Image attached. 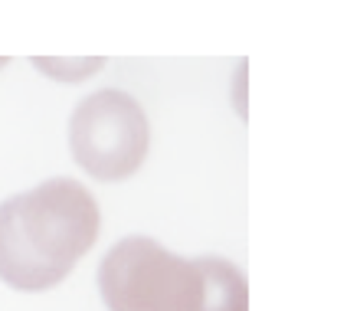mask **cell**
Masks as SVG:
<instances>
[{
	"mask_svg": "<svg viewBox=\"0 0 360 311\" xmlns=\"http://www.w3.org/2000/svg\"><path fill=\"white\" fill-rule=\"evenodd\" d=\"M108 311H249L246 275L229 259H184L148 236H124L98 265Z\"/></svg>",
	"mask_w": 360,
	"mask_h": 311,
	"instance_id": "7a4b0ae2",
	"label": "cell"
},
{
	"mask_svg": "<svg viewBox=\"0 0 360 311\" xmlns=\"http://www.w3.org/2000/svg\"><path fill=\"white\" fill-rule=\"evenodd\" d=\"M98 229V203L79 180H43L0 203V279L17 292L56 288L95 246Z\"/></svg>",
	"mask_w": 360,
	"mask_h": 311,
	"instance_id": "6da1fadb",
	"label": "cell"
},
{
	"mask_svg": "<svg viewBox=\"0 0 360 311\" xmlns=\"http://www.w3.org/2000/svg\"><path fill=\"white\" fill-rule=\"evenodd\" d=\"M69 148L89 177L115 184L131 177L151 148L148 115L128 92L102 89L79 102L69 118Z\"/></svg>",
	"mask_w": 360,
	"mask_h": 311,
	"instance_id": "3957f363",
	"label": "cell"
},
{
	"mask_svg": "<svg viewBox=\"0 0 360 311\" xmlns=\"http://www.w3.org/2000/svg\"><path fill=\"white\" fill-rule=\"evenodd\" d=\"M37 66H39V69H46V72L66 69V72H63V79H66V82H69V79H72V82H79V79H89V72L102 69V59H86L82 66H76V63L69 66V63H56V59H46V63H43V59H37Z\"/></svg>",
	"mask_w": 360,
	"mask_h": 311,
	"instance_id": "277c9868",
	"label": "cell"
},
{
	"mask_svg": "<svg viewBox=\"0 0 360 311\" xmlns=\"http://www.w3.org/2000/svg\"><path fill=\"white\" fill-rule=\"evenodd\" d=\"M0 66H4V59H0Z\"/></svg>",
	"mask_w": 360,
	"mask_h": 311,
	"instance_id": "5b68a950",
	"label": "cell"
}]
</instances>
